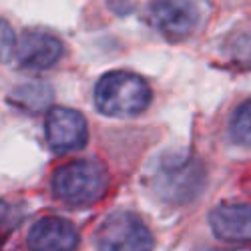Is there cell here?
I'll list each match as a JSON object with an SVG mask.
<instances>
[{
  "label": "cell",
  "mask_w": 251,
  "mask_h": 251,
  "mask_svg": "<svg viewBox=\"0 0 251 251\" xmlns=\"http://www.w3.org/2000/svg\"><path fill=\"white\" fill-rule=\"evenodd\" d=\"M50 189L71 207H87L104 197L109 189V173L97 161H73L52 173Z\"/></svg>",
  "instance_id": "cell-1"
},
{
  "label": "cell",
  "mask_w": 251,
  "mask_h": 251,
  "mask_svg": "<svg viewBox=\"0 0 251 251\" xmlns=\"http://www.w3.org/2000/svg\"><path fill=\"white\" fill-rule=\"evenodd\" d=\"M95 102L102 115L135 117L151 102V89L143 76L129 71H113L100 76L95 89Z\"/></svg>",
  "instance_id": "cell-2"
},
{
  "label": "cell",
  "mask_w": 251,
  "mask_h": 251,
  "mask_svg": "<svg viewBox=\"0 0 251 251\" xmlns=\"http://www.w3.org/2000/svg\"><path fill=\"white\" fill-rule=\"evenodd\" d=\"M205 185V169L197 159H171L165 161L155 177L153 189L167 203H189Z\"/></svg>",
  "instance_id": "cell-3"
},
{
  "label": "cell",
  "mask_w": 251,
  "mask_h": 251,
  "mask_svg": "<svg viewBox=\"0 0 251 251\" xmlns=\"http://www.w3.org/2000/svg\"><path fill=\"white\" fill-rule=\"evenodd\" d=\"M95 245L97 251H151L153 235L139 215L117 211L99 225Z\"/></svg>",
  "instance_id": "cell-4"
},
{
  "label": "cell",
  "mask_w": 251,
  "mask_h": 251,
  "mask_svg": "<svg viewBox=\"0 0 251 251\" xmlns=\"http://www.w3.org/2000/svg\"><path fill=\"white\" fill-rule=\"evenodd\" d=\"M147 14L149 23L173 40L189 36L199 23L197 6L191 0H151Z\"/></svg>",
  "instance_id": "cell-5"
},
{
  "label": "cell",
  "mask_w": 251,
  "mask_h": 251,
  "mask_svg": "<svg viewBox=\"0 0 251 251\" xmlns=\"http://www.w3.org/2000/svg\"><path fill=\"white\" fill-rule=\"evenodd\" d=\"M87 121L78 111L54 107L47 115V139L58 155L78 151L87 145Z\"/></svg>",
  "instance_id": "cell-6"
},
{
  "label": "cell",
  "mask_w": 251,
  "mask_h": 251,
  "mask_svg": "<svg viewBox=\"0 0 251 251\" xmlns=\"http://www.w3.org/2000/svg\"><path fill=\"white\" fill-rule=\"evenodd\" d=\"M62 54V43L47 30H26L16 49L18 65L28 71L50 69Z\"/></svg>",
  "instance_id": "cell-7"
},
{
  "label": "cell",
  "mask_w": 251,
  "mask_h": 251,
  "mask_svg": "<svg viewBox=\"0 0 251 251\" xmlns=\"http://www.w3.org/2000/svg\"><path fill=\"white\" fill-rule=\"evenodd\" d=\"M26 245L28 251H75L78 233L69 219L43 217L32 225Z\"/></svg>",
  "instance_id": "cell-8"
},
{
  "label": "cell",
  "mask_w": 251,
  "mask_h": 251,
  "mask_svg": "<svg viewBox=\"0 0 251 251\" xmlns=\"http://www.w3.org/2000/svg\"><path fill=\"white\" fill-rule=\"evenodd\" d=\"M213 233L227 243H251V205L225 203L209 215Z\"/></svg>",
  "instance_id": "cell-9"
},
{
  "label": "cell",
  "mask_w": 251,
  "mask_h": 251,
  "mask_svg": "<svg viewBox=\"0 0 251 251\" xmlns=\"http://www.w3.org/2000/svg\"><path fill=\"white\" fill-rule=\"evenodd\" d=\"M10 100L25 111H43L52 102V91L47 85H43V82H38V85H23L12 91Z\"/></svg>",
  "instance_id": "cell-10"
},
{
  "label": "cell",
  "mask_w": 251,
  "mask_h": 251,
  "mask_svg": "<svg viewBox=\"0 0 251 251\" xmlns=\"http://www.w3.org/2000/svg\"><path fill=\"white\" fill-rule=\"evenodd\" d=\"M229 131H231V137L237 145L251 147V100H245L237 107V111L231 117Z\"/></svg>",
  "instance_id": "cell-11"
},
{
  "label": "cell",
  "mask_w": 251,
  "mask_h": 251,
  "mask_svg": "<svg viewBox=\"0 0 251 251\" xmlns=\"http://www.w3.org/2000/svg\"><path fill=\"white\" fill-rule=\"evenodd\" d=\"M23 221V211L20 205L0 199V245L6 243V239L16 231V227Z\"/></svg>",
  "instance_id": "cell-12"
},
{
  "label": "cell",
  "mask_w": 251,
  "mask_h": 251,
  "mask_svg": "<svg viewBox=\"0 0 251 251\" xmlns=\"http://www.w3.org/2000/svg\"><path fill=\"white\" fill-rule=\"evenodd\" d=\"M12 52H14V32L8 26V23L0 20V62L8 60Z\"/></svg>",
  "instance_id": "cell-13"
},
{
  "label": "cell",
  "mask_w": 251,
  "mask_h": 251,
  "mask_svg": "<svg viewBox=\"0 0 251 251\" xmlns=\"http://www.w3.org/2000/svg\"><path fill=\"white\" fill-rule=\"evenodd\" d=\"M215 251H217V249H215Z\"/></svg>",
  "instance_id": "cell-14"
}]
</instances>
